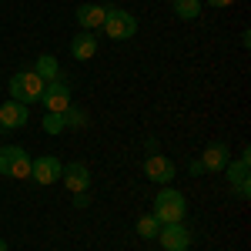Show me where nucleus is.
<instances>
[{"instance_id": "1", "label": "nucleus", "mask_w": 251, "mask_h": 251, "mask_svg": "<svg viewBox=\"0 0 251 251\" xmlns=\"http://www.w3.org/2000/svg\"><path fill=\"white\" fill-rule=\"evenodd\" d=\"M161 221V225H174V221H184V214H188V201H184V194L171 188V184H164L154 198V211H151Z\"/></svg>"}, {"instance_id": "2", "label": "nucleus", "mask_w": 251, "mask_h": 251, "mask_svg": "<svg viewBox=\"0 0 251 251\" xmlns=\"http://www.w3.org/2000/svg\"><path fill=\"white\" fill-rule=\"evenodd\" d=\"M44 77L40 74H34V67H24V71H17L14 77H10V100H17V104H37L40 97H44Z\"/></svg>"}, {"instance_id": "3", "label": "nucleus", "mask_w": 251, "mask_h": 251, "mask_svg": "<svg viewBox=\"0 0 251 251\" xmlns=\"http://www.w3.org/2000/svg\"><path fill=\"white\" fill-rule=\"evenodd\" d=\"M104 34L111 40H131L137 34V17L127 14V10H117V7H107V17H104Z\"/></svg>"}, {"instance_id": "4", "label": "nucleus", "mask_w": 251, "mask_h": 251, "mask_svg": "<svg viewBox=\"0 0 251 251\" xmlns=\"http://www.w3.org/2000/svg\"><path fill=\"white\" fill-rule=\"evenodd\" d=\"M225 174H228V181H231V188L238 191V198H251V151L245 148L238 161H228L225 164Z\"/></svg>"}, {"instance_id": "5", "label": "nucleus", "mask_w": 251, "mask_h": 251, "mask_svg": "<svg viewBox=\"0 0 251 251\" xmlns=\"http://www.w3.org/2000/svg\"><path fill=\"white\" fill-rule=\"evenodd\" d=\"M0 174L3 177H30V154L24 148H0Z\"/></svg>"}, {"instance_id": "6", "label": "nucleus", "mask_w": 251, "mask_h": 251, "mask_svg": "<svg viewBox=\"0 0 251 251\" xmlns=\"http://www.w3.org/2000/svg\"><path fill=\"white\" fill-rule=\"evenodd\" d=\"M40 104L47 107V114H64V111L71 107V87H67V80H64V77L47 80V87H44V97H40Z\"/></svg>"}, {"instance_id": "7", "label": "nucleus", "mask_w": 251, "mask_h": 251, "mask_svg": "<svg viewBox=\"0 0 251 251\" xmlns=\"http://www.w3.org/2000/svg\"><path fill=\"white\" fill-rule=\"evenodd\" d=\"M164 251H188L191 248V231L184 228V221H174V225H161V231L154 238Z\"/></svg>"}, {"instance_id": "8", "label": "nucleus", "mask_w": 251, "mask_h": 251, "mask_svg": "<svg viewBox=\"0 0 251 251\" xmlns=\"http://www.w3.org/2000/svg\"><path fill=\"white\" fill-rule=\"evenodd\" d=\"M144 174H148V181H154V184H171L174 177H177V168H174L171 157L164 154H151L148 161H144Z\"/></svg>"}, {"instance_id": "9", "label": "nucleus", "mask_w": 251, "mask_h": 251, "mask_svg": "<svg viewBox=\"0 0 251 251\" xmlns=\"http://www.w3.org/2000/svg\"><path fill=\"white\" fill-rule=\"evenodd\" d=\"M60 181H64V188H67L71 194L87 191V188H91V168H87V164H80V161H71V164H64Z\"/></svg>"}, {"instance_id": "10", "label": "nucleus", "mask_w": 251, "mask_h": 251, "mask_svg": "<svg viewBox=\"0 0 251 251\" xmlns=\"http://www.w3.org/2000/svg\"><path fill=\"white\" fill-rule=\"evenodd\" d=\"M60 171H64V164H60L57 157H50V154H44L37 157V161H30V177L37 181V184H57L60 181Z\"/></svg>"}, {"instance_id": "11", "label": "nucleus", "mask_w": 251, "mask_h": 251, "mask_svg": "<svg viewBox=\"0 0 251 251\" xmlns=\"http://www.w3.org/2000/svg\"><path fill=\"white\" fill-rule=\"evenodd\" d=\"M27 121H30L27 104H17V100L0 104V131H17V127H27Z\"/></svg>"}, {"instance_id": "12", "label": "nucleus", "mask_w": 251, "mask_h": 251, "mask_svg": "<svg viewBox=\"0 0 251 251\" xmlns=\"http://www.w3.org/2000/svg\"><path fill=\"white\" fill-rule=\"evenodd\" d=\"M228 161H231V148L225 141H214V144L204 148V154H201V168L204 171H225Z\"/></svg>"}, {"instance_id": "13", "label": "nucleus", "mask_w": 251, "mask_h": 251, "mask_svg": "<svg viewBox=\"0 0 251 251\" xmlns=\"http://www.w3.org/2000/svg\"><path fill=\"white\" fill-rule=\"evenodd\" d=\"M104 17H107L104 3H80L77 7V24L84 30H91V34H94L97 27H104Z\"/></svg>"}, {"instance_id": "14", "label": "nucleus", "mask_w": 251, "mask_h": 251, "mask_svg": "<svg viewBox=\"0 0 251 251\" xmlns=\"http://www.w3.org/2000/svg\"><path fill=\"white\" fill-rule=\"evenodd\" d=\"M94 54H97V37L91 30H84V34H77L71 40V57L74 60H91Z\"/></svg>"}, {"instance_id": "15", "label": "nucleus", "mask_w": 251, "mask_h": 251, "mask_svg": "<svg viewBox=\"0 0 251 251\" xmlns=\"http://www.w3.org/2000/svg\"><path fill=\"white\" fill-rule=\"evenodd\" d=\"M34 74H40V77H44V84H47V80H57L60 77L57 57H54V54H40L37 64H34Z\"/></svg>"}, {"instance_id": "16", "label": "nucleus", "mask_w": 251, "mask_h": 251, "mask_svg": "<svg viewBox=\"0 0 251 251\" xmlns=\"http://www.w3.org/2000/svg\"><path fill=\"white\" fill-rule=\"evenodd\" d=\"M134 228H137V234H141L144 241H154V238H157V231H161V221H157L154 214H141Z\"/></svg>"}, {"instance_id": "17", "label": "nucleus", "mask_w": 251, "mask_h": 251, "mask_svg": "<svg viewBox=\"0 0 251 251\" xmlns=\"http://www.w3.org/2000/svg\"><path fill=\"white\" fill-rule=\"evenodd\" d=\"M171 7L181 20H198L201 17V0H174Z\"/></svg>"}, {"instance_id": "18", "label": "nucleus", "mask_w": 251, "mask_h": 251, "mask_svg": "<svg viewBox=\"0 0 251 251\" xmlns=\"http://www.w3.org/2000/svg\"><path fill=\"white\" fill-rule=\"evenodd\" d=\"M44 131H47V134H60V131H67V117H64V114H44Z\"/></svg>"}, {"instance_id": "19", "label": "nucleus", "mask_w": 251, "mask_h": 251, "mask_svg": "<svg viewBox=\"0 0 251 251\" xmlns=\"http://www.w3.org/2000/svg\"><path fill=\"white\" fill-rule=\"evenodd\" d=\"M64 117H67V127H74V131H80V127H87V114L84 111H77L74 104L64 111Z\"/></svg>"}, {"instance_id": "20", "label": "nucleus", "mask_w": 251, "mask_h": 251, "mask_svg": "<svg viewBox=\"0 0 251 251\" xmlns=\"http://www.w3.org/2000/svg\"><path fill=\"white\" fill-rule=\"evenodd\" d=\"M87 204H91V198H87V191L74 194V208H87Z\"/></svg>"}, {"instance_id": "21", "label": "nucleus", "mask_w": 251, "mask_h": 251, "mask_svg": "<svg viewBox=\"0 0 251 251\" xmlns=\"http://www.w3.org/2000/svg\"><path fill=\"white\" fill-rule=\"evenodd\" d=\"M204 3H208V7H231L234 0H204Z\"/></svg>"}, {"instance_id": "22", "label": "nucleus", "mask_w": 251, "mask_h": 251, "mask_svg": "<svg viewBox=\"0 0 251 251\" xmlns=\"http://www.w3.org/2000/svg\"><path fill=\"white\" fill-rule=\"evenodd\" d=\"M0 251H10V248H7V241H3V238H0Z\"/></svg>"}]
</instances>
